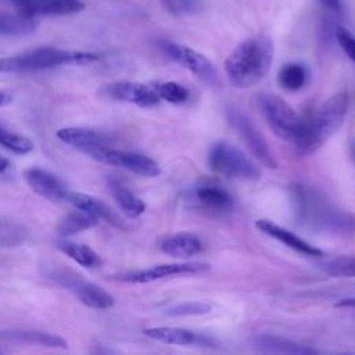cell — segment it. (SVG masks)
Masks as SVG:
<instances>
[{"instance_id": "26", "label": "cell", "mask_w": 355, "mask_h": 355, "mask_svg": "<svg viewBox=\"0 0 355 355\" xmlns=\"http://www.w3.org/2000/svg\"><path fill=\"white\" fill-rule=\"evenodd\" d=\"M277 82L287 92L301 90L308 82V69L298 62L286 64L277 73Z\"/></svg>"}, {"instance_id": "11", "label": "cell", "mask_w": 355, "mask_h": 355, "mask_svg": "<svg viewBox=\"0 0 355 355\" xmlns=\"http://www.w3.org/2000/svg\"><path fill=\"white\" fill-rule=\"evenodd\" d=\"M209 270V265L205 262H175V263H162L155 265L148 269L132 270L119 275L116 279L125 283H151L159 279L169 276H182V275H197Z\"/></svg>"}, {"instance_id": "24", "label": "cell", "mask_w": 355, "mask_h": 355, "mask_svg": "<svg viewBox=\"0 0 355 355\" xmlns=\"http://www.w3.org/2000/svg\"><path fill=\"white\" fill-rule=\"evenodd\" d=\"M98 222L97 218L90 215L89 212L76 208L67 214L57 226V233L60 237H68L75 233H80L86 229L93 227Z\"/></svg>"}, {"instance_id": "4", "label": "cell", "mask_w": 355, "mask_h": 355, "mask_svg": "<svg viewBox=\"0 0 355 355\" xmlns=\"http://www.w3.org/2000/svg\"><path fill=\"white\" fill-rule=\"evenodd\" d=\"M257 104L265 122L275 135L294 144L304 128V119L282 97L270 93L259 94L257 97Z\"/></svg>"}, {"instance_id": "15", "label": "cell", "mask_w": 355, "mask_h": 355, "mask_svg": "<svg viewBox=\"0 0 355 355\" xmlns=\"http://www.w3.org/2000/svg\"><path fill=\"white\" fill-rule=\"evenodd\" d=\"M55 135L62 143L85 153L89 157L110 144V139L104 133L89 128H62L58 129Z\"/></svg>"}, {"instance_id": "29", "label": "cell", "mask_w": 355, "mask_h": 355, "mask_svg": "<svg viewBox=\"0 0 355 355\" xmlns=\"http://www.w3.org/2000/svg\"><path fill=\"white\" fill-rule=\"evenodd\" d=\"M323 269L334 277H355V255H341L329 259Z\"/></svg>"}, {"instance_id": "30", "label": "cell", "mask_w": 355, "mask_h": 355, "mask_svg": "<svg viewBox=\"0 0 355 355\" xmlns=\"http://www.w3.org/2000/svg\"><path fill=\"white\" fill-rule=\"evenodd\" d=\"M0 144L15 154H28L33 150V141L0 126Z\"/></svg>"}, {"instance_id": "18", "label": "cell", "mask_w": 355, "mask_h": 355, "mask_svg": "<svg viewBox=\"0 0 355 355\" xmlns=\"http://www.w3.org/2000/svg\"><path fill=\"white\" fill-rule=\"evenodd\" d=\"M67 202L72 204L75 208L83 209L86 212H89L90 215H93L97 219H101L104 222H107L108 225L118 227V229H123V222L121 220V218L101 200L89 196V194H83V193H76V191H69Z\"/></svg>"}, {"instance_id": "10", "label": "cell", "mask_w": 355, "mask_h": 355, "mask_svg": "<svg viewBox=\"0 0 355 355\" xmlns=\"http://www.w3.org/2000/svg\"><path fill=\"white\" fill-rule=\"evenodd\" d=\"M90 158L107 165L130 171L136 175L147 176V178H155L161 173L159 165L153 158L140 153L114 150V148L105 147L92 154Z\"/></svg>"}, {"instance_id": "23", "label": "cell", "mask_w": 355, "mask_h": 355, "mask_svg": "<svg viewBox=\"0 0 355 355\" xmlns=\"http://www.w3.org/2000/svg\"><path fill=\"white\" fill-rule=\"evenodd\" d=\"M0 338L22 341L29 344H39V345L61 348V349H65L68 347L67 341L62 337L51 333L37 331V330H7V331L0 330Z\"/></svg>"}, {"instance_id": "2", "label": "cell", "mask_w": 355, "mask_h": 355, "mask_svg": "<svg viewBox=\"0 0 355 355\" xmlns=\"http://www.w3.org/2000/svg\"><path fill=\"white\" fill-rule=\"evenodd\" d=\"M349 108V94L340 92L322 103L308 121L294 143L300 155H309L320 148L324 141L343 125Z\"/></svg>"}, {"instance_id": "28", "label": "cell", "mask_w": 355, "mask_h": 355, "mask_svg": "<svg viewBox=\"0 0 355 355\" xmlns=\"http://www.w3.org/2000/svg\"><path fill=\"white\" fill-rule=\"evenodd\" d=\"M151 86L161 100L172 104H183L190 97V92L178 82H155Z\"/></svg>"}, {"instance_id": "22", "label": "cell", "mask_w": 355, "mask_h": 355, "mask_svg": "<svg viewBox=\"0 0 355 355\" xmlns=\"http://www.w3.org/2000/svg\"><path fill=\"white\" fill-rule=\"evenodd\" d=\"M110 191L121 208V211L129 218H137L146 211V204L140 200L129 187L116 179H110L108 182Z\"/></svg>"}, {"instance_id": "34", "label": "cell", "mask_w": 355, "mask_h": 355, "mask_svg": "<svg viewBox=\"0 0 355 355\" xmlns=\"http://www.w3.org/2000/svg\"><path fill=\"white\" fill-rule=\"evenodd\" d=\"M204 3L205 0H173L178 14H196L204 7Z\"/></svg>"}, {"instance_id": "31", "label": "cell", "mask_w": 355, "mask_h": 355, "mask_svg": "<svg viewBox=\"0 0 355 355\" xmlns=\"http://www.w3.org/2000/svg\"><path fill=\"white\" fill-rule=\"evenodd\" d=\"M169 316H198L211 312V305L201 301H186L168 306L164 311Z\"/></svg>"}, {"instance_id": "39", "label": "cell", "mask_w": 355, "mask_h": 355, "mask_svg": "<svg viewBox=\"0 0 355 355\" xmlns=\"http://www.w3.org/2000/svg\"><path fill=\"white\" fill-rule=\"evenodd\" d=\"M8 168V159L0 155V173L4 172Z\"/></svg>"}, {"instance_id": "17", "label": "cell", "mask_w": 355, "mask_h": 355, "mask_svg": "<svg viewBox=\"0 0 355 355\" xmlns=\"http://www.w3.org/2000/svg\"><path fill=\"white\" fill-rule=\"evenodd\" d=\"M255 226L262 233H265L266 236L276 239L277 241H280L286 247H288V248H291V250H294V251H297L302 255H306V257H322L323 255V251L320 248L309 244L308 241H305L301 237H298L297 234H294L291 230L277 225L273 220L258 219L255 222Z\"/></svg>"}, {"instance_id": "20", "label": "cell", "mask_w": 355, "mask_h": 355, "mask_svg": "<svg viewBox=\"0 0 355 355\" xmlns=\"http://www.w3.org/2000/svg\"><path fill=\"white\" fill-rule=\"evenodd\" d=\"M254 345L258 351L266 354H288V355H312L318 354V349L308 345L291 341L284 337L261 334L254 340Z\"/></svg>"}, {"instance_id": "3", "label": "cell", "mask_w": 355, "mask_h": 355, "mask_svg": "<svg viewBox=\"0 0 355 355\" xmlns=\"http://www.w3.org/2000/svg\"><path fill=\"white\" fill-rule=\"evenodd\" d=\"M94 53L71 51L55 47H36L17 55L0 58V72H31L61 65H85L97 61Z\"/></svg>"}, {"instance_id": "13", "label": "cell", "mask_w": 355, "mask_h": 355, "mask_svg": "<svg viewBox=\"0 0 355 355\" xmlns=\"http://www.w3.org/2000/svg\"><path fill=\"white\" fill-rule=\"evenodd\" d=\"M24 179L37 196L53 202H67L71 190L51 172L42 168H29L24 172Z\"/></svg>"}, {"instance_id": "9", "label": "cell", "mask_w": 355, "mask_h": 355, "mask_svg": "<svg viewBox=\"0 0 355 355\" xmlns=\"http://www.w3.org/2000/svg\"><path fill=\"white\" fill-rule=\"evenodd\" d=\"M227 119L230 126L237 132V135L241 137L255 158H258L266 168H277V159L270 150L265 136L243 111L237 108H229Z\"/></svg>"}, {"instance_id": "7", "label": "cell", "mask_w": 355, "mask_h": 355, "mask_svg": "<svg viewBox=\"0 0 355 355\" xmlns=\"http://www.w3.org/2000/svg\"><path fill=\"white\" fill-rule=\"evenodd\" d=\"M159 47L169 58H172L173 61L184 67L187 71H190L197 79H200L205 85L208 86L220 85V79L215 67L201 53L193 50L189 46L175 43L171 40H161Z\"/></svg>"}, {"instance_id": "6", "label": "cell", "mask_w": 355, "mask_h": 355, "mask_svg": "<svg viewBox=\"0 0 355 355\" xmlns=\"http://www.w3.org/2000/svg\"><path fill=\"white\" fill-rule=\"evenodd\" d=\"M209 168L229 179L252 180L259 176L258 166L234 144L216 141L208 151Z\"/></svg>"}, {"instance_id": "1", "label": "cell", "mask_w": 355, "mask_h": 355, "mask_svg": "<svg viewBox=\"0 0 355 355\" xmlns=\"http://www.w3.org/2000/svg\"><path fill=\"white\" fill-rule=\"evenodd\" d=\"M273 60V44L266 36H252L239 43L225 60L229 82L245 89L257 85L268 73Z\"/></svg>"}, {"instance_id": "27", "label": "cell", "mask_w": 355, "mask_h": 355, "mask_svg": "<svg viewBox=\"0 0 355 355\" xmlns=\"http://www.w3.org/2000/svg\"><path fill=\"white\" fill-rule=\"evenodd\" d=\"M36 28L35 18L22 14H0V35L17 36L33 32Z\"/></svg>"}, {"instance_id": "32", "label": "cell", "mask_w": 355, "mask_h": 355, "mask_svg": "<svg viewBox=\"0 0 355 355\" xmlns=\"http://www.w3.org/2000/svg\"><path fill=\"white\" fill-rule=\"evenodd\" d=\"M26 233L15 223L0 220V245H17L24 243Z\"/></svg>"}, {"instance_id": "25", "label": "cell", "mask_w": 355, "mask_h": 355, "mask_svg": "<svg viewBox=\"0 0 355 355\" xmlns=\"http://www.w3.org/2000/svg\"><path fill=\"white\" fill-rule=\"evenodd\" d=\"M55 245L60 251H62L65 255H68L72 261L79 263L85 268H96L100 265V258L89 245L79 244L73 241H68L64 237L61 240L55 241Z\"/></svg>"}, {"instance_id": "40", "label": "cell", "mask_w": 355, "mask_h": 355, "mask_svg": "<svg viewBox=\"0 0 355 355\" xmlns=\"http://www.w3.org/2000/svg\"><path fill=\"white\" fill-rule=\"evenodd\" d=\"M352 154H354V157H355V141H354V144H352Z\"/></svg>"}, {"instance_id": "21", "label": "cell", "mask_w": 355, "mask_h": 355, "mask_svg": "<svg viewBox=\"0 0 355 355\" xmlns=\"http://www.w3.org/2000/svg\"><path fill=\"white\" fill-rule=\"evenodd\" d=\"M194 196L200 204L214 211H230L233 208V198L229 191L211 182L197 186Z\"/></svg>"}, {"instance_id": "37", "label": "cell", "mask_w": 355, "mask_h": 355, "mask_svg": "<svg viewBox=\"0 0 355 355\" xmlns=\"http://www.w3.org/2000/svg\"><path fill=\"white\" fill-rule=\"evenodd\" d=\"M12 101V96L0 90V107H4Z\"/></svg>"}, {"instance_id": "5", "label": "cell", "mask_w": 355, "mask_h": 355, "mask_svg": "<svg viewBox=\"0 0 355 355\" xmlns=\"http://www.w3.org/2000/svg\"><path fill=\"white\" fill-rule=\"evenodd\" d=\"M295 201L298 202V212L302 219L316 227L343 233L351 230L355 225L345 214L331 208L323 198L305 187L295 189Z\"/></svg>"}, {"instance_id": "36", "label": "cell", "mask_w": 355, "mask_h": 355, "mask_svg": "<svg viewBox=\"0 0 355 355\" xmlns=\"http://www.w3.org/2000/svg\"><path fill=\"white\" fill-rule=\"evenodd\" d=\"M336 306H340V308H355V297L344 298V300L338 301V302L336 304Z\"/></svg>"}, {"instance_id": "16", "label": "cell", "mask_w": 355, "mask_h": 355, "mask_svg": "<svg viewBox=\"0 0 355 355\" xmlns=\"http://www.w3.org/2000/svg\"><path fill=\"white\" fill-rule=\"evenodd\" d=\"M147 337L173 345H196V347H215V341L208 336L191 331L182 327H150L143 331Z\"/></svg>"}, {"instance_id": "14", "label": "cell", "mask_w": 355, "mask_h": 355, "mask_svg": "<svg viewBox=\"0 0 355 355\" xmlns=\"http://www.w3.org/2000/svg\"><path fill=\"white\" fill-rule=\"evenodd\" d=\"M19 14L35 18L39 15H69L83 10L79 0H8Z\"/></svg>"}, {"instance_id": "12", "label": "cell", "mask_w": 355, "mask_h": 355, "mask_svg": "<svg viewBox=\"0 0 355 355\" xmlns=\"http://www.w3.org/2000/svg\"><path fill=\"white\" fill-rule=\"evenodd\" d=\"M103 92L104 94H107L114 100L130 103V104L146 107V108L157 105L161 100L151 85H144L139 82H128V80L114 82L104 86Z\"/></svg>"}, {"instance_id": "19", "label": "cell", "mask_w": 355, "mask_h": 355, "mask_svg": "<svg viewBox=\"0 0 355 355\" xmlns=\"http://www.w3.org/2000/svg\"><path fill=\"white\" fill-rule=\"evenodd\" d=\"M159 250L173 258H190L202 251V241L193 233L179 232L162 237Z\"/></svg>"}, {"instance_id": "35", "label": "cell", "mask_w": 355, "mask_h": 355, "mask_svg": "<svg viewBox=\"0 0 355 355\" xmlns=\"http://www.w3.org/2000/svg\"><path fill=\"white\" fill-rule=\"evenodd\" d=\"M326 10H329L331 14L340 15L343 12V3L341 0H318Z\"/></svg>"}, {"instance_id": "33", "label": "cell", "mask_w": 355, "mask_h": 355, "mask_svg": "<svg viewBox=\"0 0 355 355\" xmlns=\"http://www.w3.org/2000/svg\"><path fill=\"white\" fill-rule=\"evenodd\" d=\"M334 37L347 57L355 62V36L344 26H336Z\"/></svg>"}, {"instance_id": "8", "label": "cell", "mask_w": 355, "mask_h": 355, "mask_svg": "<svg viewBox=\"0 0 355 355\" xmlns=\"http://www.w3.org/2000/svg\"><path fill=\"white\" fill-rule=\"evenodd\" d=\"M50 276L57 284L69 290L82 304L93 309H108L115 302L114 297L103 287L83 279L73 272L58 270L51 273Z\"/></svg>"}, {"instance_id": "38", "label": "cell", "mask_w": 355, "mask_h": 355, "mask_svg": "<svg viewBox=\"0 0 355 355\" xmlns=\"http://www.w3.org/2000/svg\"><path fill=\"white\" fill-rule=\"evenodd\" d=\"M161 3L164 4V7L171 12V14H178L176 12V8H175V4H173V0H161Z\"/></svg>"}]
</instances>
